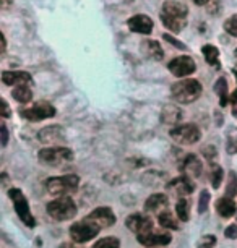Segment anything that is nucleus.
<instances>
[{
	"label": "nucleus",
	"mask_w": 237,
	"mask_h": 248,
	"mask_svg": "<svg viewBox=\"0 0 237 248\" xmlns=\"http://www.w3.org/2000/svg\"><path fill=\"white\" fill-rule=\"evenodd\" d=\"M20 114L23 119H28L31 122H39L44 119H50L55 115V107L50 106L49 102H36L34 106L20 109Z\"/></svg>",
	"instance_id": "1a4fd4ad"
},
{
	"label": "nucleus",
	"mask_w": 237,
	"mask_h": 248,
	"mask_svg": "<svg viewBox=\"0 0 237 248\" xmlns=\"http://www.w3.org/2000/svg\"><path fill=\"white\" fill-rule=\"evenodd\" d=\"M125 224H127V227L132 232L137 233V235H143V233L153 232L151 231V229H153V221L148 216H145V214H142V213L130 214V216L127 217V221H125Z\"/></svg>",
	"instance_id": "9b49d317"
},
{
	"label": "nucleus",
	"mask_w": 237,
	"mask_h": 248,
	"mask_svg": "<svg viewBox=\"0 0 237 248\" xmlns=\"http://www.w3.org/2000/svg\"><path fill=\"white\" fill-rule=\"evenodd\" d=\"M202 83L198 79L193 78H187L182 79V81L174 83L173 88H171V94L177 102H182V104H190V102L197 101L200 96H202Z\"/></svg>",
	"instance_id": "f03ea898"
},
{
	"label": "nucleus",
	"mask_w": 237,
	"mask_h": 248,
	"mask_svg": "<svg viewBox=\"0 0 237 248\" xmlns=\"http://www.w3.org/2000/svg\"><path fill=\"white\" fill-rule=\"evenodd\" d=\"M2 81L8 86H23V85L28 86L32 83V79L31 75L26 72H3Z\"/></svg>",
	"instance_id": "2eb2a0df"
},
{
	"label": "nucleus",
	"mask_w": 237,
	"mask_h": 248,
	"mask_svg": "<svg viewBox=\"0 0 237 248\" xmlns=\"http://www.w3.org/2000/svg\"><path fill=\"white\" fill-rule=\"evenodd\" d=\"M182 172L184 175L190 177V179H197L202 174V162L195 154H189L182 162Z\"/></svg>",
	"instance_id": "f3484780"
},
{
	"label": "nucleus",
	"mask_w": 237,
	"mask_h": 248,
	"mask_svg": "<svg viewBox=\"0 0 237 248\" xmlns=\"http://www.w3.org/2000/svg\"><path fill=\"white\" fill-rule=\"evenodd\" d=\"M88 219H91L93 222H96L99 227H111L115 222V216H114L112 209L106 208V206H103V208H96L95 211L88 216Z\"/></svg>",
	"instance_id": "4468645a"
},
{
	"label": "nucleus",
	"mask_w": 237,
	"mask_h": 248,
	"mask_svg": "<svg viewBox=\"0 0 237 248\" xmlns=\"http://www.w3.org/2000/svg\"><path fill=\"white\" fill-rule=\"evenodd\" d=\"M12 94L18 102H31V99H32V93L30 90V86H26V85L16 86Z\"/></svg>",
	"instance_id": "393cba45"
},
{
	"label": "nucleus",
	"mask_w": 237,
	"mask_h": 248,
	"mask_svg": "<svg viewBox=\"0 0 237 248\" xmlns=\"http://www.w3.org/2000/svg\"><path fill=\"white\" fill-rule=\"evenodd\" d=\"M38 140L44 144H55L60 140H63V130L54 125V127H46L38 133Z\"/></svg>",
	"instance_id": "dca6fc26"
},
{
	"label": "nucleus",
	"mask_w": 237,
	"mask_h": 248,
	"mask_svg": "<svg viewBox=\"0 0 237 248\" xmlns=\"http://www.w3.org/2000/svg\"><path fill=\"white\" fill-rule=\"evenodd\" d=\"M216 209L222 217H231V216H234V213H236V203L229 196H224V198L218 200Z\"/></svg>",
	"instance_id": "412c9836"
},
{
	"label": "nucleus",
	"mask_w": 237,
	"mask_h": 248,
	"mask_svg": "<svg viewBox=\"0 0 237 248\" xmlns=\"http://www.w3.org/2000/svg\"><path fill=\"white\" fill-rule=\"evenodd\" d=\"M175 211H177V216L182 222H187L189 221V216H190V204L189 201L185 198H180L177 201V206H175Z\"/></svg>",
	"instance_id": "a878e982"
},
{
	"label": "nucleus",
	"mask_w": 237,
	"mask_h": 248,
	"mask_svg": "<svg viewBox=\"0 0 237 248\" xmlns=\"http://www.w3.org/2000/svg\"><path fill=\"white\" fill-rule=\"evenodd\" d=\"M164 37H166V41H169V43H173V44H174V46H175V47H177V49H187V47H185V44L179 43V41H175L173 36H167V34H166Z\"/></svg>",
	"instance_id": "e433bc0d"
},
{
	"label": "nucleus",
	"mask_w": 237,
	"mask_h": 248,
	"mask_svg": "<svg viewBox=\"0 0 237 248\" xmlns=\"http://www.w3.org/2000/svg\"><path fill=\"white\" fill-rule=\"evenodd\" d=\"M237 193V179H236V174L231 172L229 174V184H227V188H226V196H234Z\"/></svg>",
	"instance_id": "473e14b6"
},
{
	"label": "nucleus",
	"mask_w": 237,
	"mask_h": 248,
	"mask_svg": "<svg viewBox=\"0 0 237 248\" xmlns=\"http://www.w3.org/2000/svg\"><path fill=\"white\" fill-rule=\"evenodd\" d=\"M202 52H203V55H205L206 63L220 68V62H218V59H220V50H218V47H215L213 44H206V46H203Z\"/></svg>",
	"instance_id": "5701e85b"
},
{
	"label": "nucleus",
	"mask_w": 237,
	"mask_h": 248,
	"mask_svg": "<svg viewBox=\"0 0 237 248\" xmlns=\"http://www.w3.org/2000/svg\"><path fill=\"white\" fill-rule=\"evenodd\" d=\"M60 248H78L75 243H63V245H60Z\"/></svg>",
	"instance_id": "79ce46f5"
},
{
	"label": "nucleus",
	"mask_w": 237,
	"mask_h": 248,
	"mask_svg": "<svg viewBox=\"0 0 237 248\" xmlns=\"http://www.w3.org/2000/svg\"><path fill=\"white\" fill-rule=\"evenodd\" d=\"M215 91L218 93V96H220L221 106H226V102H227V81H226V78L218 79L216 86H215Z\"/></svg>",
	"instance_id": "bb28decb"
},
{
	"label": "nucleus",
	"mask_w": 237,
	"mask_h": 248,
	"mask_svg": "<svg viewBox=\"0 0 237 248\" xmlns=\"http://www.w3.org/2000/svg\"><path fill=\"white\" fill-rule=\"evenodd\" d=\"M167 186H169L171 190H174V193H177L179 196H182V198H184L185 195H190L193 191L192 179L187 177V175L177 177V179H174Z\"/></svg>",
	"instance_id": "6ab92c4d"
},
{
	"label": "nucleus",
	"mask_w": 237,
	"mask_h": 248,
	"mask_svg": "<svg viewBox=\"0 0 237 248\" xmlns=\"http://www.w3.org/2000/svg\"><path fill=\"white\" fill-rule=\"evenodd\" d=\"M142 52L146 55V57H150L153 60H162L164 57V52H162V47L159 43H156V41L153 39H145L142 43Z\"/></svg>",
	"instance_id": "aec40b11"
},
{
	"label": "nucleus",
	"mask_w": 237,
	"mask_h": 248,
	"mask_svg": "<svg viewBox=\"0 0 237 248\" xmlns=\"http://www.w3.org/2000/svg\"><path fill=\"white\" fill-rule=\"evenodd\" d=\"M2 127H0V130H2V146H7L8 143V130H7V125L5 124H0Z\"/></svg>",
	"instance_id": "f704fd0d"
},
{
	"label": "nucleus",
	"mask_w": 237,
	"mask_h": 248,
	"mask_svg": "<svg viewBox=\"0 0 237 248\" xmlns=\"http://www.w3.org/2000/svg\"><path fill=\"white\" fill-rule=\"evenodd\" d=\"M0 39H2V54H3V52H5V49H7V41H5V36L0 34Z\"/></svg>",
	"instance_id": "ea45409f"
},
{
	"label": "nucleus",
	"mask_w": 237,
	"mask_h": 248,
	"mask_svg": "<svg viewBox=\"0 0 237 248\" xmlns=\"http://www.w3.org/2000/svg\"><path fill=\"white\" fill-rule=\"evenodd\" d=\"M8 195H10L13 206H15V211L18 216H20L21 221L25 222L28 227H34L36 221H34V217H32L30 204H28V200H26V196L23 195V191L20 188H12L8 191Z\"/></svg>",
	"instance_id": "423d86ee"
},
{
	"label": "nucleus",
	"mask_w": 237,
	"mask_h": 248,
	"mask_svg": "<svg viewBox=\"0 0 237 248\" xmlns=\"http://www.w3.org/2000/svg\"><path fill=\"white\" fill-rule=\"evenodd\" d=\"M158 221L164 229H179V224L175 221V217L173 216V213L171 211H161L159 216H158Z\"/></svg>",
	"instance_id": "b1692460"
},
{
	"label": "nucleus",
	"mask_w": 237,
	"mask_h": 248,
	"mask_svg": "<svg viewBox=\"0 0 237 248\" xmlns=\"http://www.w3.org/2000/svg\"><path fill=\"white\" fill-rule=\"evenodd\" d=\"M224 30L227 34L237 37V15H232L229 16L227 20L224 21Z\"/></svg>",
	"instance_id": "7c9ffc66"
},
{
	"label": "nucleus",
	"mask_w": 237,
	"mask_h": 248,
	"mask_svg": "<svg viewBox=\"0 0 237 248\" xmlns=\"http://www.w3.org/2000/svg\"><path fill=\"white\" fill-rule=\"evenodd\" d=\"M203 154H205V157L208 159V161L213 162V159L216 157V149L213 146H206V148H203Z\"/></svg>",
	"instance_id": "72a5a7b5"
},
{
	"label": "nucleus",
	"mask_w": 237,
	"mask_h": 248,
	"mask_svg": "<svg viewBox=\"0 0 237 248\" xmlns=\"http://www.w3.org/2000/svg\"><path fill=\"white\" fill-rule=\"evenodd\" d=\"M222 175H224V172H222L221 167L215 166V169H213V174H211V185L215 186V188H218V186L221 185Z\"/></svg>",
	"instance_id": "2f4dec72"
},
{
	"label": "nucleus",
	"mask_w": 237,
	"mask_h": 248,
	"mask_svg": "<svg viewBox=\"0 0 237 248\" xmlns=\"http://www.w3.org/2000/svg\"><path fill=\"white\" fill-rule=\"evenodd\" d=\"M130 31L138 32V34H150L153 31V20L148 15H135L128 20Z\"/></svg>",
	"instance_id": "ddd939ff"
},
{
	"label": "nucleus",
	"mask_w": 237,
	"mask_h": 248,
	"mask_svg": "<svg viewBox=\"0 0 237 248\" xmlns=\"http://www.w3.org/2000/svg\"><path fill=\"white\" fill-rule=\"evenodd\" d=\"M80 185V179L78 175H62V177H54V179H49L46 182V186H47L49 193L52 195H59V196H65L72 191H75L77 186Z\"/></svg>",
	"instance_id": "39448f33"
},
{
	"label": "nucleus",
	"mask_w": 237,
	"mask_h": 248,
	"mask_svg": "<svg viewBox=\"0 0 237 248\" xmlns=\"http://www.w3.org/2000/svg\"><path fill=\"white\" fill-rule=\"evenodd\" d=\"M213 245H215V240H211L210 243H208V242H203L202 245H200V248H213Z\"/></svg>",
	"instance_id": "58836bf2"
},
{
	"label": "nucleus",
	"mask_w": 237,
	"mask_h": 248,
	"mask_svg": "<svg viewBox=\"0 0 237 248\" xmlns=\"http://www.w3.org/2000/svg\"><path fill=\"white\" fill-rule=\"evenodd\" d=\"M234 57H236V59H237V49H236V50H234Z\"/></svg>",
	"instance_id": "c03bdc74"
},
{
	"label": "nucleus",
	"mask_w": 237,
	"mask_h": 248,
	"mask_svg": "<svg viewBox=\"0 0 237 248\" xmlns=\"http://www.w3.org/2000/svg\"><path fill=\"white\" fill-rule=\"evenodd\" d=\"M227 153H237V128H231L227 135Z\"/></svg>",
	"instance_id": "c756f323"
},
{
	"label": "nucleus",
	"mask_w": 237,
	"mask_h": 248,
	"mask_svg": "<svg viewBox=\"0 0 237 248\" xmlns=\"http://www.w3.org/2000/svg\"><path fill=\"white\" fill-rule=\"evenodd\" d=\"M232 102H234V104H237V90L234 91V94H232Z\"/></svg>",
	"instance_id": "37998d69"
},
{
	"label": "nucleus",
	"mask_w": 237,
	"mask_h": 248,
	"mask_svg": "<svg viewBox=\"0 0 237 248\" xmlns=\"http://www.w3.org/2000/svg\"><path fill=\"white\" fill-rule=\"evenodd\" d=\"M167 67H169L171 73H173L174 77L184 78V77L192 75L195 70H197V63H195V60L192 57H189V55H182V57H175L171 60Z\"/></svg>",
	"instance_id": "9d476101"
},
{
	"label": "nucleus",
	"mask_w": 237,
	"mask_h": 248,
	"mask_svg": "<svg viewBox=\"0 0 237 248\" xmlns=\"http://www.w3.org/2000/svg\"><path fill=\"white\" fill-rule=\"evenodd\" d=\"M99 229L101 227L96 222H93L91 219H85V221L75 222L70 227V237L73 238V242L85 243L95 238L99 233Z\"/></svg>",
	"instance_id": "0eeeda50"
},
{
	"label": "nucleus",
	"mask_w": 237,
	"mask_h": 248,
	"mask_svg": "<svg viewBox=\"0 0 237 248\" xmlns=\"http://www.w3.org/2000/svg\"><path fill=\"white\" fill-rule=\"evenodd\" d=\"M166 204H167V196L162 193H156V195H151L150 198L146 200L145 209L146 211H158V209L164 208Z\"/></svg>",
	"instance_id": "4be33fe9"
},
{
	"label": "nucleus",
	"mask_w": 237,
	"mask_h": 248,
	"mask_svg": "<svg viewBox=\"0 0 237 248\" xmlns=\"http://www.w3.org/2000/svg\"><path fill=\"white\" fill-rule=\"evenodd\" d=\"M47 213L55 221H68L77 214V204L68 196H60L47 204Z\"/></svg>",
	"instance_id": "7ed1b4c3"
},
{
	"label": "nucleus",
	"mask_w": 237,
	"mask_h": 248,
	"mask_svg": "<svg viewBox=\"0 0 237 248\" xmlns=\"http://www.w3.org/2000/svg\"><path fill=\"white\" fill-rule=\"evenodd\" d=\"M39 161L46 164V166H54L59 167L65 162H70L73 159V151L70 148H62V146H55V148H46L39 151Z\"/></svg>",
	"instance_id": "20e7f679"
},
{
	"label": "nucleus",
	"mask_w": 237,
	"mask_h": 248,
	"mask_svg": "<svg viewBox=\"0 0 237 248\" xmlns=\"http://www.w3.org/2000/svg\"><path fill=\"white\" fill-rule=\"evenodd\" d=\"M169 135H171V138L179 144H193L200 141V138H202V132H200V128L193 124L177 125V127H174L171 130Z\"/></svg>",
	"instance_id": "6e6552de"
},
{
	"label": "nucleus",
	"mask_w": 237,
	"mask_h": 248,
	"mask_svg": "<svg viewBox=\"0 0 237 248\" xmlns=\"http://www.w3.org/2000/svg\"><path fill=\"white\" fill-rule=\"evenodd\" d=\"M138 242L142 245H146V247H159V245H169L173 237H171L169 232H159V233H155V232H150V233H143V235H137Z\"/></svg>",
	"instance_id": "f8f14e48"
},
{
	"label": "nucleus",
	"mask_w": 237,
	"mask_h": 248,
	"mask_svg": "<svg viewBox=\"0 0 237 248\" xmlns=\"http://www.w3.org/2000/svg\"><path fill=\"white\" fill-rule=\"evenodd\" d=\"M193 3H197V5H206L210 0H192Z\"/></svg>",
	"instance_id": "a19ab883"
},
{
	"label": "nucleus",
	"mask_w": 237,
	"mask_h": 248,
	"mask_svg": "<svg viewBox=\"0 0 237 248\" xmlns=\"http://www.w3.org/2000/svg\"><path fill=\"white\" fill-rule=\"evenodd\" d=\"M210 193H208V190H203L202 193H200V200H198V214H203L208 211V204H210Z\"/></svg>",
	"instance_id": "c85d7f7f"
},
{
	"label": "nucleus",
	"mask_w": 237,
	"mask_h": 248,
	"mask_svg": "<svg viewBox=\"0 0 237 248\" xmlns=\"http://www.w3.org/2000/svg\"><path fill=\"white\" fill-rule=\"evenodd\" d=\"M226 237L227 238H237V226L232 224V226L227 227L226 229Z\"/></svg>",
	"instance_id": "c9c22d12"
},
{
	"label": "nucleus",
	"mask_w": 237,
	"mask_h": 248,
	"mask_svg": "<svg viewBox=\"0 0 237 248\" xmlns=\"http://www.w3.org/2000/svg\"><path fill=\"white\" fill-rule=\"evenodd\" d=\"M189 10L182 2L167 0L161 8V21L171 32H180L187 26Z\"/></svg>",
	"instance_id": "f257e3e1"
},
{
	"label": "nucleus",
	"mask_w": 237,
	"mask_h": 248,
	"mask_svg": "<svg viewBox=\"0 0 237 248\" xmlns=\"http://www.w3.org/2000/svg\"><path fill=\"white\" fill-rule=\"evenodd\" d=\"M0 102H2V117H5V119H7V117H10V107H8L5 99H2Z\"/></svg>",
	"instance_id": "4c0bfd02"
},
{
	"label": "nucleus",
	"mask_w": 237,
	"mask_h": 248,
	"mask_svg": "<svg viewBox=\"0 0 237 248\" xmlns=\"http://www.w3.org/2000/svg\"><path fill=\"white\" fill-rule=\"evenodd\" d=\"M180 120H182V110H180L177 106L169 104V106L162 107L161 122L164 125H179Z\"/></svg>",
	"instance_id": "a211bd4d"
},
{
	"label": "nucleus",
	"mask_w": 237,
	"mask_h": 248,
	"mask_svg": "<svg viewBox=\"0 0 237 248\" xmlns=\"http://www.w3.org/2000/svg\"><path fill=\"white\" fill-rule=\"evenodd\" d=\"M93 248H120V240L115 237H104L99 242H96Z\"/></svg>",
	"instance_id": "cd10ccee"
}]
</instances>
